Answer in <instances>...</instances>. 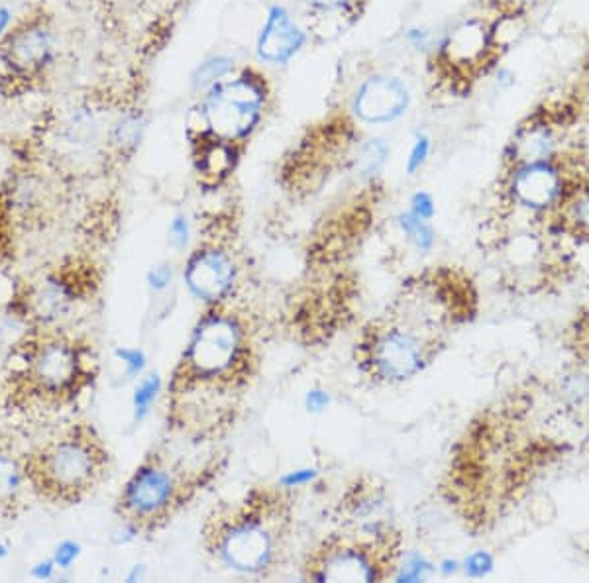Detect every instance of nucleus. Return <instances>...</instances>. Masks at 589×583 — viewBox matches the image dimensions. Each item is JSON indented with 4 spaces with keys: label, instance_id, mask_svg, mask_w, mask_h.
I'll return each instance as SVG.
<instances>
[{
    "label": "nucleus",
    "instance_id": "nucleus-1",
    "mask_svg": "<svg viewBox=\"0 0 589 583\" xmlns=\"http://www.w3.org/2000/svg\"><path fill=\"white\" fill-rule=\"evenodd\" d=\"M254 373V350L244 322L222 303L197 322L169 385L171 421L191 436L228 426Z\"/></svg>",
    "mask_w": 589,
    "mask_h": 583
},
{
    "label": "nucleus",
    "instance_id": "nucleus-2",
    "mask_svg": "<svg viewBox=\"0 0 589 583\" xmlns=\"http://www.w3.org/2000/svg\"><path fill=\"white\" fill-rule=\"evenodd\" d=\"M289 523V503L279 491L254 489L209 517L205 546L236 572L266 574L279 562Z\"/></svg>",
    "mask_w": 589,
    "mask_h": 583
},
{
    "label": "nucleus",
    "instance_id": "nucleus-3",
    "mask_svg": "<svg viewBox=\"0 0 589 583\" xmlns=\"http://www.w3.org/2000/svg\"><path fill=\"white\" fill-rule=\"evenodd\" d=\"M442 338L440 332L391 305L364 328L356 344V360L375 383H403L429 366Z\"/></svg>",
    "mask_w": 589,
    "mask_h": 583
},
{
    "label": "nucleus",
    "instance_id": "nucleus-4",
    "mask_svg": "<svg viewBox=\"0 0 589 583\" xmlns=\"http://www.w3.org/2000/svg\"><path fill=\"white\" fill-rule=\"evenodd\" d=\"M6 377L10 395L18 399H71L89 377L85 350L73 338L44 326L16 346Z\"/></svg>",
    "mask_w": 589,
    "mask_h": 583
},
{
    "label": "nucleus",
    "instance_id": "nucleus-5",
    "mask_svg": "<svg viewBox=\"0 0 589 583\" xmlns=\"http://www.w3.org/2000/svg\"><path fill=\"white\" fill-rule=\"evenodd\" d=\"M107 462V450L95 430L77 424L26 456V472L42 497L77 503L99 485Z\"/></svg>",
    "mask_w": 589,
    "mask_h": 583
},
{
    "label": "nucleus",
    "instance_id": "nucleus-6",
    "mask_svg": "<svg viewBox=\"0 0 589 583\" xmlns=\"http://www.w3.org/2000/svg\"><path fill=\"white\" fill-rule=\"evenodd\" d=\"M199 483L201 477L187 474L185 468L161 454H150L126 481L118 513L138 532L158 530L185 505Z\"/></svg>",
    "mask_w": 589,
    "mask_h": 583
},
{
    "label": "nucleus",
    "instance_id": "nucleus-7",
    "mask_svg": "<svg viewBox=\"0 0 589 583\" xmlns=\"http://www.w3.org/2000/svg\"><path fill=\"white\" fill-rule=\"evenodd\" d=\"M397 558V540L389 529L368 525L324 540L305 570L317 582H377L391 574Z\"/></svg>",
    "mask_w": 589,
    "mask_h": 583
},
{
    "label": "nucleus",
    "instance_id": "nucleus-8",
    "mask_svg": "<svg viewBox=\"0 0 589 583\" xmlns=\"http://www.w3.org/2000/svg\"><path fill=\"white\" fill-rule=\"evenodd\" d=\"M266 93L262 83L244 73L230 81H220L207 91L201 103V138L238 144L244 142L260 124L264 116Z\"/></svg>",
    "mask_w": 589,
    "mask_h": 583
},
{
    "label": "nucleus",
    "instance_id": "nucleus-9",
    "mask_svg": "<svg viewBox=\"0 0 589 583\" xmlns=\"http://www.w3.org/2000/svg\"><path fill=\"white\" fill-rule=\"evenodd\" d=\"M572 185L560 159L511 165L507 173L509 201L533 214L560 211Z\"/></svg>",
    "mask_w": 589,
    "mask_h": 583
},
{
    "label": "nucleus",
    "instance_id": "nucleus-10",
    "mask_svg": "<svg viewBox=\"0 0 589 583\" xmlns=\"http://www.w3.org/2000/svg\"><path fill=\"white\" fill-rule=\"evenodd\" d=\"M236 281V262L226 246L209 240L201 244L185 267L189 291L205 303L218 305L232 293Z\"/></svg>",
    "mask_w": 589,
    "mask_h": 583
},
{
    "label": "nucleus",
    "instance_id": "nucleus-11",
    "mask_svg": "<svg viewBox=\"0 0 589 583\" xmlns=\"http://www.w3.org/2000/svg\"><path fill=\"white\" fill-rule=\"evenodd\" d=\"M411 105V93L399 77L372 75L356 91L354 112L368 124H389Z\"/></svg>",
    "mask_w": 589,
    "mask_h": 583
},
{
    "label": "nucleus",
    "instance_id": "nucleus-12",
    "mask_svg": "<svg viewBox=\"0 0 589 583\" xmlns=\"http://www.w3.org/2000/svg\"><path fill=\"white\" fill-rule=\"evenodd\" d=\"M305 44L307 34L293 14L285 6L273 4L256 42L258 57L271 65H285L305 48Z\"/></svg>",
    "mask_w": 589,
    "mask_h": 583
},
{
    "label": "nucleus",
    "instance_id": "nucleus-13",
    "mask_svg": "<svg viewBox=\"0 0 589 583\" xmlns=\"http://www.w3.org/2000/svg\"><path fill=\"white\" fill-rule=\"evenodd\" d=\"M560 159V136L554 124L542 116L523 124L507 148V165Z\"/></svg>",
    "mask_w": 589,
    "mask_h": 583
},
{
    "label": "nucleus",
    "instance_id": "nucleus-14",
    "mask_svg": "<svg viewBox=\"0 0 589 583\" xmlns=\"http://www.w3.org/2000/svg\"><path fill=\"white\" fill-rule=\"evenodd\" d=\"M75 301V287L67 275H48L28 289L26 309L42 326L65 317Z\"/></svg>",
    "mask_w": 589,
    "mask_h": 583
},
{
    "label": "nucleus",
    "instance_id": "nucleus-15",
    "mask_svg": "<svg viewBox=\"0 0 589 583\" xmlns=\"http://www.w3.org/2000/svg\"><path fill=\"white\" fill-rule=\"evenodd\" d=\"M28 485L26 456L18 454L12 442L0 436V519L18 513Z\"/></svg>",
    "mask_w": 589,
    "mask_h": 583
},
{
    "label": "nucleus",
    "instance_id": "nucleus-16",
    "mask_svg": "<svg viewBox=\"0 0 589 583\" xmlns=\"http://www.w3.org/2000/svg\"><path fill=\"white\" fill-rule=\"evenodd\" d=\"M52 36L42 26H28L16 30L6 38V57L14 67L38 69L52 57Z\"/></svg>",
    "mask_w": 589,
    "mask_h": 583
},
{
    "label": "nucleus",
    "instance_id": "nucleus-17",
    "mask_svg": "<svg viewBox=\"0 0 589 583\" xmlns=\"http://www.w3.org/2000/svg\"><path fill=\"white\" fill-rule=\"evenodd\" d=\"M493 50L491 44V34L487 28H483V24H476V22H468L464 26H460L456 30L454 36L448 38V42L444 44V53L446 57L456 63H468L474 65L478 61L485 59V53Z\"/></svg>",
    "mask_w": 589,
    "mask_h": 583
},
{
    "label": "nucleus",
    "instance_id": "nucleus-18",
    "mask_svg": "<svg viewBox=\"0 0 589 583\" xmlns=\"http://www.w3.org/2000/svg\"><path fill=\"white\" fill-rule=\"evenodd\" d=\"M201 148L197 154V169L205 179L220 181L228 173H232L234 163H236V152L234 144L216 140V138H201Z\"/></svg>",
    "mask_w": 589,
    "mask_h": 583
},
{
    "label": "nucleus",
    "instance_id": "nucleus-19",
    "mask_svg": "<svg viewBox=\"0 0 589 583\" xmlns=\"http://www.w3.org/2000/svg\"><path fill=\"white\" fill-rule=\"evenodd\" d=\"M556 214H560L562 224L570 232L589 238V179H584L580 183L574 181L566 201Z\"/></svg>",
    "mask_w": 589,
    "mask_h": 583
},
{
    "label": "nucleus",
    "instance_id": "nucleus-20",
    "mask_svg": "<svg viewBox=\"0 0 589 583\" xmlns=\"http://www.w3.org/2000/svg\"><path fill=\"white\" fill-rule=\"evenodd\" d=\"M399 228L401 232L407 236V240L419 250V252H430L434 242H436V234L434 228L430 226L429 220H423L419 216H415L413 212H401L397 216Z\"/></svg>",
    "mask_w": 589,
    "mask_h": 583
},
{
    "label": "nucleus",
    "instance_id": "nucleus-21",
    "mask_svg": "<svg viewBox=\"0 0 589 583\" xmlns=\"http://www.w3.org/2000/svg\"><path fill=\"white\" fill-rule=\"evenodd\" d=\"M232 67H234V61L226 55H215V57L207 59L193 73V79H191L193 89L195 91H209L211 87H215L216 83L224 81V77L232 71Z\"/></svg>",
    "mask_w": 589,
    "mask_h": 583
},
{
    "label": "nucleus",
    "instance_id": "nucleus-22",
    "mask_svg": "<svg viewBox=\"0 0 589 583\" xmlns=\"http://www.w3.org/2000/svg\"><path fill=\"white\" fill-rule=\"evenodd\" d=\"M389 154H391V150L385 144V140H381V138L366 140L358 148V156H356V167H358L360 175L372 177L375 173H379L383 169V165L387 163Z\"/></svg>",
    "mask_w": 589,
    "mask_h": 583
},
{
    "label": "nucleus",
    "instance_id": "nucleus-23",
    "mask_svg": "<svg viewBox=\"0 0 589 583\" xmlns=\"http://www.w3.org/2000/svg\"><path fill=\"white\" fill-rule=\"evenodd\" d=\"M160 389V375H148L146 379L140 381V385L134 391V399H132L134 401V413H136V419L138 421L144 419L150 413V409H152V405H154Z\"/></svg>",
    "mask_w": 589,
    "mask_h": 583
},
{
    "label": "nucleus",
    "instance_id": "nucleus-24",
    "mask_svg": "<svg viewBox=\"0 0 589 583\" xmlns=\"http://www.w3.org/2000/svg\"><path fill=\"white\" fill-rule=\"evenodd\" d=\"M430 152H432V140H430L429 134L417 132V136L413 140V146H411V152H409V158H407V163H405L407 173L409 175L419 173L427 165Z\"/></svg>",
    "mask_w": 589,
    "mask_h": 583
},
{
    "label": "nucleus",
    "instance_id": "nucleus-25",
    "mask_svg": "<svg viewBox=\"0 0 589 583\" xmlns=\"http://www.w3.org/2000/svg\"><path fill=\"white\" fill-rule=\"evenodd\" d=\"M495 568V560L489 552L485 550H478V552H472L466 560H464V572L474 578V580H482L487 578Z\"/></svg>",
    "mask_w": 589,
    "mask_h": 583
},
{
    "label": "nucleus",
    "instance_id": "nucleus-26",
    "mask_svg": "<svg viewBox=\"0 0 589 583\" xmlns=\"http://www.w3.org/2000/svg\"><path fill=\"white\" fill-rule=\"evenodd\" d=\"M142 122L138 116H128L124 118L116 130H114V136H116V142L126 148V146H136L140 142V136H142Z\"/></svg>",
    "mask_w": 589,
    "mask_h": 583
},
{
    "label": "nucleus",
    "instance_id": "nucleus-27",
    "mask_svg": "<svg viewBox=\"0 0 589 583\" xmlns=\"http://www.w3.org/2000/svg\"><path fill=\"white\" fill-rule=\"evenodd\" d=\"M432 572V566L423 556H411L397 576L399 582H421Z\"/></svg>",
    "mask_w": 589,
    "mask_h": 583
},
{
    "label": "nucleus",
    "instance_id": "nucleus-28",
    "mask_svg": "<svg viewBox=\"0 0 589 583\" xmlns=\"http://www.w3.org/2000/svg\"><path fill=\"white\" fill-rule=\"evenodd\" d=\"M81 556V544L75 542V540H63L55 546L54 558L55 566L59 570H69Z\"/></svg>",
    "mask_w": 589,
    "mask_h": 583
},
{
    "label": "nucleus",
    "instance_id": "nucleus-29",
    "mask_svg": "<svg viewBox=\"0 0 589 583\" xmlns=\"http://www.w3.org/2000/svg\"><path fill=\"white\" fill-rule=\"evenodd\" d=\"M116 358L124 364V368L130 375H140L146 368V356L142 350L120 348V350H116Z\"/></svg>",
    "mask_w": 589,
    "mask_h": 583
},
{
    "label": "nucleus",
    "instance_id": "nucleus-30",
    "mask_svg": "<svg viewBox=\"0 0 589 583\" xmlns=\"http://www.w3.org/2000/svg\"><path fill=\"white\" fill-rule=\"evenodd\" d=\"M411 209L409 211L413 212L415 216H419V218H423V220H432L434 218V214H436V203H434V199H432V195L427 193V191H417L413 197H411Z\"/></svg>",
    "mask_w": 589,
    "mask_h": 583
},
{
    "label": "nucleus",
    "instance_id": "nucleus-31",
    "mask_svg": "<svg viewBox=\"0 0 589 583\" xmlns=\"http://www.w3.org/2000/svg\"><path fill=\"white\" fill-rule=\"evenodd\" d=\"M405 40L419 52H425L432 46V32L423 26H413L405 32Z\"/></svg>",
    "mask_w": 589,
    "mask_h": 583
},
{
    "label": "nucleus",
    "instance_id": "nucleus-32",
    "mask_svg": "<svg viewBox=\"0 0 589 583\" xmlns=\"http://www.w3.org/2000/svg\"><path fill=\"white\" fill-rule=\"evenodd\" d=\"M171 240L177 248H185L187 240H189V222L183 214H177L173 220H171Z\"/></svg>",
    "mask_w": 589,
    "mask_h": 583
},
{
    "label": "nucleus",
    "instance_id": "nucleus-33",
    "mask_svg": "<svg viewBox=\"0 0 589 583\" xmlns=\"http://www.w3.org/2000/svg\"><path fill=\"white\" fill-rule=\"evenodd\" d=\"M148 283L152 289L161 291L165 289L169 283H171V269L167 265H160V267H154L150 273H148Z\"/></svg>",
    "mask_w": 589,
    "mask_h": 583
},
{
    "label": "nucleus",
    "instance_id": "nucleus-34",
    "mask_svg": "<svg viewBox=\"0 0 589 583\" xmlns=\"http://www.w3.org/2000/svg\"><path fill=\"white\" fill-rule=\"evenodd\" d=\"M55 570H57V566H55L54 558H48V560L38 562V564L32 568L30 576H32L34 580H38V582H48V580L54 578Z\"/></svg>",
    "mask_w": 589,
    "mask_h": 583
},
{
    "label": "nucleus",
    "instance_id": "nucleus-35",
    "mask_svg": "<svg viewBox=\"0 0 589 583\" xmlns=\"http://www.w3.org/2000/svg\"><path fill=\"white\" fill-rule=\"evenodd\" d=\"M493 81H495L497 89H501V91H509V89L515 87V83H517V75H515V71L509 69V67H497V71H495V75H493Z\"/></svg>",
    "mask_w": 589,
    "mask_h": 583
},
{
    "label": "nucleus",
    "instance_id": "nucleus-36",
    "mask_svg": "<svg viewBox=\"0 0 589 583\" xmlns=\"http://www.w3.org/2000/svg\"><path fill=\"white\" fill-rule=\"evenodd\" d=\"M307 4H311L313 8H319L324 12H334V10H344L350 4H354V0H305Z\"/></svg>",
    "mask_w": 589,
    "mask_h": 583
},
{
    "label": "nucleus",
    "instance_id": "nucleus-37",
    "mask_svg": "<svg viewBox=\"0 0 589 583\" xmlns=\"http://www.w3.org/2000/svg\"><path fill=\"white\" fill-rule=\"evenodd\" d=\"M326 405H328V395L324 391H321V389H311L309 391V395H307V407H309V411L319 413V411L326 409Z\"/></svg>",
    "mask_w": 589,
    "mask_h": 583
},
{
    "label": "nucleus",
    "instance_id": "nucleus-38",
    "mask_svg": "<svg viewBox=\"0 0 589 583\" xmlns=\"http://www.w3.org/2000/svg\"><path fill=\"white\" fill-rule=\"evenodd\" d=\"M505 12H519V14H525L531 6H535L536 2L540 0H497Z\"/></svg>",
    "mask_w": 589,
    "mask_h": 583
},
{
    "label": "nucleus",
    "instance_id": "nucleus-39",
    "mask_svg": "<svg viewBox=\"0 0 589 583\" xmlns=\"http://www.w3.org/2000/svg\"><path fill=\"white\" fill-rule=\"evenodd\" d=\"M313 477H315V472H313V470L293 472L291 476H287L283 479V485H285V487H299L301 483H305V481H309V479H313Z\"/></svg>",
    "mask_w": 589,
    "mask_h": 583
},
{
    "label": "nucleus",
    "instance_id": "nucleus-40",
    "mask_svg": "<svg viewBox=\"0 0 589 583\" xmlns=\"http://www.w3.org/2000/svg\"><path fill=\"white\" fill-rule=\"evenodd\" d=\"M10 22H12V10L10 8H0V38L8 32L10 28Z\"/></svg>",
    "mask_w": 589,
    "mask_h": 583
},
{
    "label": "nucleus",
    "instance_id": "nucleus-41",
    "mask_svg": "<svg viewBox=\"0 0 589 583\" xmlns=\"http://www.w3.org/2000/svg\"><path fill=\"white\" fill-rule=\"evenodd\" d=\"M440 570H442L446 576L456 574V572H458V562H456V560H446V562H442Z\"/></svg>",
    "mask_w": 589,
    "mask_h": 583
},
{
    "label": "nucleus",
    "instance_id": "nucleus-42",
    "mask_svg": "<svg viewBox=\"0 0 589 583\" xmlns=\"http://www.w3.org/2000/svg\"><path fill=\"white\" fill-rule=\"evenodd\" d=\"M10 556V544L8 542H0V560H6Z\"/></svg>",
    "mask_w": 589,
    "mask_h": 583
},
{
    "label": "nucleus",
    "instance_id": "nucleus-43",
    "mask_svg": "<svg viewBox=\"0 0 589 583\" xmlns=\"http://www.w3.org/2000/svg\"><path fill=\"white\" fill-rule=\"evenodd\" d=\"M584 328H586V330H584V332H586V340H588V344H589V315H588V317H586V320H584Z\"/></svg>",
    "mask_w": 589,
    "mask_h": 583
},
{
    "label": "nucleus",
    "instance_id": "nucleus-44",
    "mask_svg": "<svg viewBox=\"0 0 589 583\" xmlns=\"http://www.w3.org/2000/svg\"><path fill=\"white\" fill-rule=\"evenodd\" d=\"M588 171H589V159H588ZM588 179H589V177H588Z\"/></svg>",
    "mask_w": 589,
    "mask_h": 583
}]
</instances>
